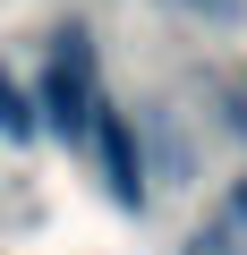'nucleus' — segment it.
<instances>
[{
  "mask_svg": "<svg viewBox=\"0 0 247 255\" xmlns=\"http://www.w3.org/2000/svg\"><path fill=\"white\" fill-rule=\"evenodd\" d=\"M94 43L85 34H60V51H51V68H43V94H34V128H60V136L77 145L85 128H94Z\"/></svg>",
  "mask_w": 247,
  "mask_h": 255,
  "instance_id": "f257e3e1",
  "label": "nucleus"
},
{
  "mask_svg": "<svg viewBox=\"0 0 247 255\" xmlns=\"http://www.w3.org/2000/svg\"><path fill=\"white\" fill-rule=\"evenodd\" d=\"M85 136L102 145V179H111V204H145V162H137V128L128 119H119V111H94V128H85Z\"/></svg>",
  "mask_w": 247,
  "mask_h": 255,
  "instance_id": "f03ea898",
  "label": "nucleus"
},
{
  "mask_svg": "<svg viewBox=\"0 0 247 255\" xmlns=\"http://www.w3.org/2000/svg\"><path fill=\"white\" fill-rule=\"evenodd\" d=\"M0 136H9V145L34 136V102H26V85H17L9 68H0Z\"/></svg>",
  "mask_w": 247,
  "mask_h": 255,
  "instance_id": "7ed1b4c3",
  "label": "nucleus"
},
{
  "mask_svg": "<svg viewBox=\"0 0 247 255\" xmlns=\"http://www.w3.org/2000/svg\"><path fill=\"white\" fill-rule=\"evenodd\" d=\"M222 128L247 145V77H230V85H222Z\"/></svg>",
  "mask_w": 247,
  "mask_h": 255,
  "instance_id": "20e7f679",
  "label": "nucleus"
},
{
  "mask_svg": "<svg viewBox=\"0 0 247 255\" xmlns=\"http://www.w3.org/2000/svg\"><path fill=\"white\" fill-rule=\"evenodd\" d=\"M188 255H247V247H239V230H196Z\"/></svg>",
  "mask_w": 247,
  "mask_h": 255,
  "instance_id": "39448f33",
  "label": "nucleus"
},
{
  "mask_svg": "<svg viewBox=\"0 0 247 255\" xmlns=\"http://www.w3.org/2000/svg\"><path fill=\"white\" fill-rule=\"evenodd\" d=\"M171 9H188V17H213V26H230L247 0H171Z\"/></svg>",
  "mask_w": 247,
  "mask_h": 255,
  "instance_id": "423d86ee",
  "label": "nucleus"
},
{
  "mask_svg": "<svg viewBox=\"0 0 247 255\" xmlns=\"http://www.w3.org/2000/svg\"><path fill=\"white\" fill-rule=\"evenodd\" d=\"M239 221H247V179H239Z\"/></svg>",
  "mask_w": 247,
  "mask_h": 255,
  "instance_id": "0eeeda50",
  "label": "nucleus"
}]
</instances>
